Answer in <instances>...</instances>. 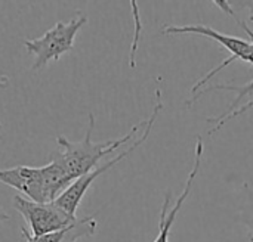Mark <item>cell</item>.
I'll use <instances>...</instances> for the list:
<instances>
[{"mask_svg": "<svg viewBox=\"0 0 253 242\" xmlns=\"http://www.w3.org/2000/svg\"><path fill=\"white\" fill-rule=\"evenodd\" d=\"M145 124H147V120L138 123L136 126H133L130 129L129 133H126L120 139L105 140V142H93L92 133L95 129V117L90 112L84 139L80 142H71L64 136H58L56 138L58 152L53 154L52 158H55L64 167L67 174L76 182L77 179H80V177L86 176L87 173H90L92 170H95L99 160L110 155L111 152H114L117 148H120L126 142H129L136 135V132Z\"/></svg>", "mask_w": 253, "mask_h": 242, "instance_id": "6da1fadb", "label": "cell"}, {"mask_svg": "<svg viewBox=\"0 0 253 242\" xmlns=\"http://www.w3.org/2000/svg\"><path fill=\"white\" fill-rule=\"evenodd\" d=\"M87 22L84 15H77L68 22H56L50 30L37 38H28L24 41V46L28 53L34 55L33 71L44 68L50 61L58 62L62 55L70 52L74 47L76 35L80 28Z\"/></svg>", "mask_w": 253, "mask_h": 242, "instance_id": "7a4b0ae2", "label": "cell"}, {"mask_svg": "<svg viewBox=\"0 0 253 242\" xmlns=\"http://www.w3.org/2000/svg\"><path fill=\"white\" fill-rule=\"evenodd\" d=\"M162 108H163V104H162V92H160V89H157V90H156V105H154V108H153L151 117L147 120L145 130L142 132V136H141L138 140H135V143H132L126 151H123V152L119 154L117 157L111 158V160H110L108 163H105L104 166L96 167L95 170H92V172L87 173L86 176H83V177L77 179L76 182H73V183L70 185V188H68V189H67V191H65L53 204L58 206V207H59L61 210H64L65 213H68L70 216H76V211H77V208H79L82 200L84 198L87 189L92 186V183H93L99 176H102L105 172H108L110 169H113L114 166H117L122 160H125L126 157H129L135 149H138V148L148 139V136H150V133H151V130H153V126H154V123H156V120H157V115L160 114Z\"/></svg>", "mask_w": 253, "mask_h": 242, "instance_id": "3957f363", "label": "cell"}, {"mask_svg": "<svg viewBox=\"0 0 253 242\" xmlns=\"http://www.w3.org/2000/svg\"><path fill=\"white\" fill-rule=\"evenodd\" d=\"M162 34L165 35H176V34H196V35H205L208 38H212L218 43L222 44V47H225L231 56L224 59L218 67H215L212 71H209L205 77H202L193 87H191V95H197L199 90L202 87H205L208 84V81H211L221 69H224L225 67H228L230 64H233L234 61H243L253 65V46L249 43V40H243L240 37H233V35H227L224 33H219L216 30H213L212 27L208 25H166L162 30Z\"/></svg>", "mask_w": 253, "mask_h": 242, "instance_id": "277c9868", "label": "cell"}, {"mask_svg": "<svg viewBox=\"0 0 253 242\" xmlns=\"http://www.w3.org/2000/svg\"><path fill=\"white\" fill-rule=\"evenodd\" d=\"M13 207L24 217L33 237H43L58 232L77 220L76 216H70L53 203L42 204L27 200L22 195L13 197Z\"/></svg>", "mask_w": 253, "mask_h": 242, "instance_id": "5b68a950", "label": "cell"}, {"mask_svg": "<svg viewBox=\"0 0 253 242\" xmlns=\"http://www.w3.org/2000/svg\"><path fill=\"white\" fill-rule=\"evenodd\" d=\"M202 160H203V139L202 136L197 138V142H196V151H194V164H193V169L188 174V179H187V183H185V188L182 191V194L179 195V198L176 200V203L170 207V201H172V192L168 191L166 195H165V201H163V206H162V211H160V225H159V234L156 237L154 242H169V235H170V229L178 217V213L181 211L185 200L190 197V192H191V188H193V183L200 172V166H202Z\"/></svg>", "mask_w": 253, "mask_h": 242, "instance_id": "8992f818", "label": "cell"}, {"mask_svg": "<svg viewBox=\"0 0 253 242\" xmlns=\"http://www.w3.org/2000/svg\"><path fill=\"white\" fill-rule=\"evenodd\" d=\"M213 90H228V92H234L237 96L236 99L233 101V104L228 106V109L221 114L219 117H215V118H209L208 123H213L215 127L209 132V135H215L219 129H222L228 121H231L233 118L242 115V114H246L248 111H251L253 108V80L243 84V86H230V84H215V86H211V87H206L203 90H200L197 95H194L193 98H190L185 105L187 106H191L194 102H197L203 95L206 93H211Z\"/></svg>", "mask_w": 253, "mask_h": 242, "instance_id": "52a82bcc", "label": "cell"}, {"mask_svg": "<svg viewBox=\"0 0 253 242\" xmlns=\"http://www.w3.org/2000/svg\"><path fill=\"white\" fill-rule=\"evenodd\" d=\"M0 182L24 194L28 200L44 204L40 167L18 166L13 169L0 170Z\"/></svg>", "mask_w": 253, "mask_h": 242, "instance_id": "ba28073f", "label": "cell"}, {"mask_svg": "<svg viewBox=\"0 0 253 242\" xmlns=\"http://www.w3.org/2000/svg\"><path fill=\"white\" fill-rule=\"evenodd\" d=\"M96 219L93 216H86L83 219H77L73 225L52 232L43 237H33L25 228H21V234L25 238V242H77L82 238H90L96 232Z\"/></svg>", "mask_w": 253, "mask_h": 242, "instance_id": "9c48e42d", "label": "cell"}, {"mask_svg": "<svg viewBox=\"0 0 253 242\" xmlns=\"http://www.w3.org/2000/svg\"><path fill=\"white\" fill-rule=\"evenodd\" d=\"M40 173H42V188H43L44 204L55 203L74 182L55 158H52L49 164L40 167Z\"/></svg>", "mask_w": 253, "mask_h": 242, "instance_id": "30bf717a", "label": "cell"}, {"mask_svg": "<svg viewBox=\"0 0 253 242\" xmlns=\"http://www.w3.org/2000/svg\"><path fill=\"white\" fill-rule=\"evenodd\" d=\"M240 220L248 229V238L253 242V188L249 183L243 185V200L240 206Z\"/></svg>", "mask_w": 253, "mask_h": 242, "instance_id": "8fae6325", "label": "cell"}, {"mask_svg": "<svg viewBox=\"0 0 253 242\" xmlns=\"http://www.w3.org/2000/svg\"><path fill=\"white\" fill-rule=\"evenodd\" d=\"M213 3H215V4H216L219 9H221V10H224V12H225L228 16H231V18H234V19H236V22H237V24H239V25H240V27L245 30V33L248 34V37H249V43H251V44L253 46V31L251 30V28H249V27H248V24H246L243 19H240V18H239V15L234 12L233 6H231L228 1H225V0H215Z\"/></svg>", "mask_w": 253, "mask_h": 242, "instance_id": "7c38bea8", "label": "cell"}, {"mask_svg": "<svg viewBox=\"0 0 253 242\" xmlns=\"http://www.w3.org/2000/svg\"><path fill=\"white\" fill-rule=\"evenodd\" d=\"M242 3H243V6H245L246 9H249V13H251L249 19L253 21V0H251V1H242Z\"/></svg>", "mask_w": 253, "mask_h": 242, "instance_id": "4fadbf2b", "label": "cell"}, {"mask_svg": "<svg viewBox=\"0 0 253 242\" xmlns=\"http://www.w3.org/2000/svg\"><path fill=\"white\" fill-rule=\"evenodd\" d=\"M0 130H1V123H0Z\"/></svg>", "mask_w": 253, "mask_h": 242, "instance_id": "5bb4252c", "label": "cell"}]
</instances>
